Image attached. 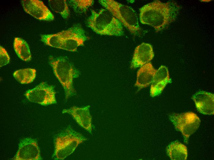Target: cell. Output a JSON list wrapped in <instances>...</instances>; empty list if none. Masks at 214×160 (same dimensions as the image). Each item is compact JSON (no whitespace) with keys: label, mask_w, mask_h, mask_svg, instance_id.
Listing matches in <instances>:
<instances>
[{"label":"cell","mask_w":214,"mask_h":160,"mask_svg":"<svg viewBox=\"0 0 214 160\" xmlns=\"http://www.w3.org/2000/svg\"><path fill=\"white\" fill-rule=\"evenodd\" d=\"M180 9L181 7L174 1L164 3L155 0L140 9V22L151 26L158 32L175 21Z\"/></svg>","instance_id":"6da1fadb"},{"label":"cell","mask_w":214,"mask_h":160,"mask_svg":"<svg viewBox=\"0 0 214 160\" xmlns=\"http://www.w3.org/2000/svg\"><path fill=\"white\" fill-rule=\"evenodd\" d=\"M88 39L85 30L79 24L55 34L41 36L42 41L46 44L72 52L76 51L79 46H84Z\"/></svg>","instance_id":"7a4b0ae2"},{"label":"cell","mask_w":214,"mask_h":160,"mask_svg":"<svg viewBox=\"0 0 214 160\" xmlns=\"http://www.w3.org/2000/svg\"><path fill=\"white\" fill-rule=\"evenodd\" d=\"M87 20V26L96 33L101 35L120 36L123 34L122 24L106 9L98 12L91 10Z\"/></svg>","instance_id":"3957f363"},{"label":"cell","mask_w":214,"mask_h":160,"mask_svg":"<svg viewBox=\"0 0 214 160\" xmlns=\"http://www.w3.org/2000/svg\"><path fill=\"white\" fill-rule=\"evenodd\" d=\"M49 63L54 73L62 85L65 91V99L76 94L73 85L74 78L78 77L80 73L66 58L50 57Z\"/></svg>","instance_id":"277c9868"},{"label":"cell","mask_w":214,"mask_h":160,"mask_svg":"<svg viewBox=\"0 0 214 160\" xmlns=\"http://www.w3.org/2000/svg\"><path fill=\"white\" fill-rule=\"evenodd\" d=\"M98 2L132 34L136 35L139 33L138 17L133 8L113 0H100Z\"/></svg>","instance_id":"5b68a950"},{"label":"cell","mask_w":214,"mask_h":160,"mask_svg":"<svg viewBox=\"0 0 214 160\" xmlns=\"http://www.w3.org/2000/svg\"><path fill=\"white\" fill-rule=\"evenodd\" d=\"M87 139L81 134L74 130L70 126L59 133L54 141V150L53 158L63 160L71 154L78 145Z\"/></svg>","instance_id":"8992f818"},{"label":"cell","mask_w":214,"mask_h":160,"mask_svg":"<svg viewBox=\"0 0 214 160\" xmlns=\"http://www.w3.org/2000/svg\"><path fill=\"white\" fill-rule=\"evenodd\" d=\"M169 118L176 130L181 132L186 143L190 136L197 130L200 122L198 117L191 112L172 114L169 115Z\"/></svg>","instance_id":"52a82bcc"},{"label":"cell","mask_w":214,"mask_h":160,"mask_svg":"<svg viewBox=\"0 0 214 160\" xmlns=\"http://www.w3.org/2000/svg\"><path fill=\"white\" fill-rule=\"evenodd\" d=\"M56 93L54 86L43 82L34 88L27 90L25 95L31 102L46 106L57 103Z\"/></svg>","instance_id":"ba28073f"},{"label":"cell","mask_w":214,"mask_h":160,"mask_svg":"<svg viewBox=\"0 0 214 160\" xmlns=\"http://www.w3.org/2000/svg\"><path fill=\"white\" fill-rule=\"evenodd\" d=\"M15 160H42L37 140L31 138L22 139L18 144V148L14 157Z\"/></svg>","instance_id":"9c48e42d"},{"label":"cell","mask_w":214,"mask_h":160,"mask_svg":"<svg viewBox=\"0 0 214 160\" xmlns=\"http://www.w3.org/2000/svg\"><path fill=\"white\" fill-rule=\"evenodd\" d=\"M21 2L25 11L36 18L47 21L54 19V15L42 1L23 0Z\"/></svg>","instance_id":"30bf717a"},{"label":"cell","mask_w":214,"mask_h":160,"mask_svg":"<svg viewBox=\"0 0 214 160\" xmlns=\"http://www.w3.org/2000/svg\"><path fill=\"white\" fill-rule=\"evenodd\" d=\"M89 105L82 108L74 106L68 109H64L62 113L71 115L80 126L91 134L92 117L89 113Z\"/></svg>","instance_id":"8fae6325"},{"label":"cell","mask_w":214,"mask_h":160,"mask_svg":"<svg viewBox=\"0 0 214 160\" xmlns=\"http://www.w3.org/2000/svg\"><path fill=\"white\" fill-rule=\"evenodd\" d=\"M192 98L197 110L206 115L214 114V95L209 92L199 91L194 94Z\"/></svg>","instance_id":"7c38bea8"},{"label":"cell","mask_w":214,"mask_h":160,"mask_svg":"<svg viewBox=\"0 0 214 160\" xmlns=\"http://www.w3.org/2000/svg\"><path fill=\"white\" fill-rule=\"evenodd\" d=\"M154 56L153 48L149 44L143 43L136 48L131 63V68L141 67L151 60Z\"/></svg>","instance_id":"4fadbf2b"},{"label":"cell","mask_w":214,"mask_h":160,"mask_svg":"<svg viewBox=\"0 0 214 160\" xmlns=\"http://www.w3.org/2000/svg\"><path fill=\"white\" fill-rule=\"evenodd\" d=\"M170 80L168 68L161 66L157 70L152 82L150 96L154 97L160 94Z\"/></svg>","instance_id":"5bb4252c"},{"label":"cell","mask_w":214,"mask_h":160,"mask_svg":"<svg viewBox=\"0 0 214 160\" xmlns=\"http://www.w3.org/2000/svg\"><path fill=\"white\" fill-rule=\"evenodd\" d=\"M157 71L150 62L142 66L137 72L135 86L139 89L148 86L152 82Z\"/></svg>","instance_id":"9a60e30c"},{"label":"cell","mask_w":214,"mask_h":160,"mask_svg":"<svg viewBox=\"0 0 214 160\" xmlns=\"http://www.w3.org/2000/svg\"><path fill=\"white\" fill-rule=\"evenodd\" d=\"M167 153L171 160H185L187 157L186 147L181 143L175 141L167 147Z\"/></svg>","instance_id":"2e32d148"},{"label":"cell","mask_w":214,"mask_h":160,"mask_svg":"<svg viewBox=\"0 0 214 160\" xmlns=\"http://www.w3.org/2000/svg\"><path fill=\"white\" fill-rule=\"evenodd\" d=\"M13 45L15 52L20 59L26 62L31 60V55L29 47L25 40L19 38H15Z\"/></svg>","instance_id":"e0dca14e"},{"label":"cell","mask_w":214,"mask_h":160,"mask_svg":"<svg viewBox=\"0 0 214 160\" xmlns=\"http://www.w3.org/2000/svg\"><path fill=\"white\" fill-rule=\"evenodd\" d=\"M36 75V70L34 69L26 68L15 71L13 76L15 79L21 84H29L32 82Z\"/></svg>","instance_id":"ac0fdd59"},{"label":"cell","mask_w":214,"mask_h":160,"mask_svg":"<svg viewBox=\"0 0 214 160\" xmlns=\"http://www.w3.org/2000/svg\"><path fill=\"white\" fill-rule=\"evenodd\" d=\"M50 7L54 11L60 14L64 19L69 16V10L66 0H49Z\"/></svg>","instance_id":"d6986e66"},{"label":"cell","mask_w":214,"mask_h":160,"mask_svg":"<svg viewBox=\"0 0 214 160\" xmlns=\"http://www.w3.org/2000/svg\"><path fill=\"white\" fill-rule=\"evenodd\" d=\"M69 5L77 13H83L93 5V0H71L68 1Z\"/></svg>","instance_id":"ffe728a7"},{"label":"cell","mask_w":214,"mask_h":160,"mask_svg":"<svg viewBox=\"0 0 214 160\" xmlns=\"http://www.w3.org/2000/svg\"><path fill=\"white\" fill-rule=\"evenodd\" d=\"M10 58L6 50L0 46V66L1 67L8 64Z\"/></svg>","instance_id":"44dd1931"}]
</instances>
